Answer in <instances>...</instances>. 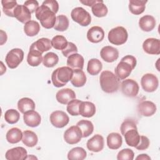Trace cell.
<instances>
[{
    "label": "cell",
    "instance_id": "cell-1",
    "mask_svg": "<svg viewBox=\"0 0 160 160\" xmlns=\"http://www.w3.org/2000/svg\"><path fill=\"white\" fill-rule=\"evenodd\" d=\"M35 14L36 18L40 21L43 28L46 29L54 28L56 20V13L49 6L42 3L36 10Z\"/></svg>",
    "mask_w": 160,
    "mask_h": 160
},
{
    "label": "cell",
    "instance_id": "cell-2",
    "mask_svg": "<svg viewBox=\"0 0 160 160\" xmlns=\"http://www.w3.org/2000/svg\"><path fill=\"white\" fill-rule=\"evenodd\" d=\"M136 63L137 61L134 56L131 55L124 56L115 68V75L119 79H125L134 69Z\"/></svg>",
    "mask_w": 160,
    "mask_h": 160
},
{
    "label": "cell",
    "instance_id": "cell-3",
    "mask_svg": "<svg viewBox=\"0 0 160 160\" xmlns=\"http://www.w3.org/2000/svg\"><path fill=\"white\" fill-rule=\"evenodd\" d=\"M99 82L102 90L106 93L116 92L119 87V79L109 71H104L101 73Z\"/></svg>",
    "mask_w": 160,
    "mask_h": 160
},
{
    "label": "cell",
    "instance_id": "cell-4",
    "mask_svg": "<svg viewBox=\"0 0 160 160\" xmlns=\"http://www.w3.org/2000/svg\"><path fill=\"white\" fill-rule=\"evenodd\" d=\"M73 69L68 66H62L55 69L51 75L52 82L55 87H62L71 80Z\"/></svg>",
    "mask_w": 160,
    "mask_h": 160
},
{
    "label": "cell",
    "instance_id": "cell-5",
    "mask_svg": "<svg viewBox=\"0 0 160 160\" xmlns=\"http://www.w3.org/2000/svg\"><path fill=\"white\" fill-rule=\"evenodd\" d=\"M128 34L127 30L122 26H118L112 28L108 33L109 41L114 45L119 46L124 44L128 39Z\"/></svg>",
    "mask_w": 160,
    "mask_h": 160
},
{
    "label": "cell",
    "instance_id": "cell-6",
    "mask_svg": "<svg viewBox=\"0 0 160 160\" xmlns=\"http://www.w3.org/2000/svg\"><path fill=\"white\" fill-rule=\"evenodd\" d=\"M71 16L74 22L82 26H87L91 22L90 14L81 7L74 8L71 12Z\"/></svg>",
    "mask_w": 160,
    "mask_h": 160
},
{
    "label": "cell",
    "instance_id": "cell-7",
    "mask_svg": "<svg viewBox=\"0 0 160 160\" xmlns=\"http://www.w3.org/2000/svg\"><path fill=\"white\" fill-rule=\"evenodd\" d=\"M24 59V52L21 49L14 48L10 50L6 56L5 61L11 69L16 68Z\"/></svg>",
    "mask_w": 160,
    "mask_h": 160
},
{
    "label": "cell",
    "instance_id": "cell-8",
    "mask_svg": "<svg viewBox=\"0 0 160 160\" xmlns=\"http://www.w3.org/2000/svg\"><path fill=\"white\" fill-rule=\"evenodd\" d=\"M141 84L144 91L152 92L157 89L159 85V81L154 74L147 73L142 76Z\"/></svg>",
    "mask_w": 160,
    "mask_h": 160
},
{
    "label": "cell",
    "instance_id": "cell-9",
    "mask_svg": "<svg viewBox=\"0 0 160 160\" xmlns=\"http://www.w3.org/2000/svg\"><path fill=\"white\" fill-rule=\"evenodd\" d=\"M139 90L138 82L132 79H128L121 82V91L124 95L129 98L136 97Z\"/></svg>",
    "mask_w": 160,
    "mask_h": 160
},
{
    "label": "cell",
    "instance_id": "cell-10",
    "mask_svg": "<svg viewBox=\"0 0 160 160\" xmlns=\"http://www.w3.org/2000/svg\"><path fill=\"white\" fill-rule=\"evenodd\" d=\"M82 138V132L78 126H71L64 133V139L69 144L78 143Z\"/></svg>",
    "mask_w": 160,
    "mask_h": 160
},
{
    "label": "cell",
    "instance_id": "cell-11",
    "mask_svg": "<svg viewBox=\"0 0 160 160\" xmlns=\"http://www.w3.org/2000/svg\"><path fill=\"white\" fill-rule=\"evenodd\" d=\"M50 122L52 125L57 128H62L66 126L69 121V116L62 111H55L50 115Z\"/></svg>",
    "mask_w": 160,
    "mask_h": 160
},
{
    "label": "cell",
    "instance_id": "cell-12",
    "mask_svg": "<svg viewBox=\"0 0 160 160\" xmlns=\"http://www.w3.org/2000/svg\"><path fill=\"white\" fill-rule=\"evenodd\" d=\"M142 48L147 54L158 55L160 54V41L156 38H148L143 42Z\"/></svg>",
    "mask_w": 160,
    "mask_h": 160
},
{
    "label": "cell",
    "instance_id": "cell-13",
    "mask_svg": "<svg viewBox=\"0 0 160 160\" xmlns=\"http://www.w3.org/2000/svg\"><path fill=\"white\" fill-rule=\"evenodd\" d=\"M104 141L103 137L100 134H95L89 139L86 143L88 149L92 152H98L102 151L104 148Z\"/></svg>",
    "mask_w": 160,
    "mask_h": 160
},
{
    "label": "cell",
    "instance_id": "cell-14",
    "mask_svg": "<svg viewBox=\"0 0 160 160\" xmlns=\"http://www.w3.org/2000/svg\"><path fill=\"white\" fill-rule=\"evenodd\" d=\"M100 55L101 58L104 61L108 62H112L118 58L119 51L116 48L112 46H106L101 49Z\"/></svg>",
    "mask_w": 160,
    "mask_h": 160
},
{
    "label": "cell",
    "instance_id": "cell-15",
    "mask_svg": "<svg viewBox=\"0 0 160 160\" xmlns=\"http://www.w3.org/2000/svg\"><path fill=\"white\" fill-rule=\"evenodd\" d=\"M156 106L150 101H143L138 106V111L142 116L149 117L152 116L156 111Z\"/></svg>",
    "mask_w": 160,
    "mask_h": 160
},
{
    "label": "cell",
    "instance_id": "cell-16",
    "mask_svg": "<svg viewBox=\"0 0 160 160\" xmlns=\"http://www.w3.org/2000/svg\"><path fill=\"white\" fill-rule=\"evenodd\" d=\"M27 151L22 147H16L8 150L5 157L8 160H24L27 158Z\"/></svg>",
    "mask_w": 160,
    "mask_h": 160
},
{
    "label": "cell",
    "instance_id": "cell-17",
    "mask_svg": "<svg viewBox=\"0 0 160 160\" xmlns=\"http://www.w3.org/2000/svg\"><path fill=\"white\" fill-rule=\"evenodd\" d=\"M23 119L26 125L32 128L38 126L41 122V116L38 112L34 110L25 112L23 115Z\"/></svg>",
    "mask_w": 160,
    "mask_h": 160
},
{
    "label": "cell",
    "instance_id": "cell-18",
    "mask_svg": "<svg viewBox=\"0 0 160 160\" xmlns=\"http://www.w3.org/2000/svg\"><path fill=\"white\" fill-rule=\"evenodd\" d=\"M56 98L58 102L62 104H68L69 101L76 98V94L71 89L64 88L57 92Z\"/></svg>",
    "mask_w": 160,
    "mask_h": 160
},
{
    "label": "cell",
    "instance_id": "cell-19",
    "mask_svg": "<svg viewBox=\"0 0 160 160\" xmlns=\"http://www.w3.org/2000/svg\"><path fill=\"white\" fill-rule=\"evenodd\" d=\"M104 32L102 28L99 26H92L87 32L88 39L93 43H98L104 39Z\"/></svg>",
    "mask_w": 160,
    "mask_h": 160
},
{
    "label": "cell",
    "instance_id": "cell-20",
    "mask_svg": "<svg viewBox=\"0 0 160 160\" xmlns=\"http://www.w3.org/2000/svg\"><path fill=\"white\" fill-rule=\"evenodd\" d=\"M14 18L22 23H26L31 21V13L24 5H18L14 10Z\"/></svg>",
    "mask_w": 160,
    "mask_h": 160
},
{
    "label": "cell",
    "instance_id": "cell-21",
    "mask_svg": "<svg viewBox=\"0 0 160 160\" xmlns=\"http://www.w3.org/2000/svg\"><path fill=\"white\" fill-rule=\"evenodd\" d=\"M84 58L79 54L74 53L70 55L67 59V65L73 70L82 69L84 67Z\"/></svg>",
    "mask_w": 160,
    "mask_h": 160
},
{
    "label": "cell",
    "instance_id": "cell-22",
    "mask_svg": "<svg viewBox=\"0 0 160 160\" xmlns=\"http://www.w3.org/2000/svg\"><path fill=\"white\" fill-rule=\"evenodd\" d=\"M79 112L82 117H92L96 113V106L91 102L81 101L79 106Z\"/></svg>",
    "mask_w": 160,
    "mask_h": 160
},
{
    "label": "cell",
    "instance_id": "cell-23",
    "mask_svg": "<svg viewBox=\"0 0 160 160\" xmlns=\"http://www.w3.org/2000/svg\"><path fill=\"white\" fill-rule=\"evenodd\" d=\"M139 26L143 31L149 32L156 26L155 18L151 15H145L140 18Z\"/></svg>",
    "mask_w": 160,
    "mask_h": 160
},
{
    "label": "cell",
    "instance_id": "cell-24",
    "mask_svg": "<svg viewBox=\"0 0 160 160\" xmlns=\"http://www.w3.org/2000/svg\"><path fill=\"white\" fill-rule=\"evenodd\" d=\"M51 48V41L46 38H42L39 39L36 42H33L30 46V48L37 50L42 54L45 51L50 50Z\"/></svg>",
    "mask_w": 160,
    "mask_h": 160
},
{
    "label": "cell",
    "instance_id": "cell-25",
    "mask_svg": "<svg viewBox=\"0 0 160 160\" xmlns=\"http://www.w3.org/2000/svg\"><path fill=\"white\" fill-rule=\"evenodd\" d=\"M147 2L148 1L144 0H130L129 2V9L132 14L139 15L144 11Z\"/></svg>",
    "mask_w": 160,
    "mask_h": 160
},
{
    "label": "cell",
    "instance_id": "cell-26",
    "mask_svg": "<svg viewBox=\"0 0 160 160\" xmlns=\"http://www.w3.org/2000/svg\"><path fill=\"white\" fill-rule=\"evenodd\" d=\"M123 136H124L126 144L129 146L135 148L139 143L140 135L138 131V129H129L127 131Z\"/></svg>",
    "mask_w": 160,
    "mask_h": 160
},
{
    "label": "cell",
    "instance_id": "cell-27",
    "mask_svg": "<svg viewBox=\"0 0 160 160\" xmlns=\"http://www.w3.org/2000/svg\"><path fill=\"white\" fill-rule=\"evenodd\" d=\"M42 53L32 48H29L27 56V62L31 66H38L42 62L43 58Z\"/></svg>",
    "mask_w": 160,
    "mask_h": 160
},
{
    "label": "cell",
    "instance_id": "cell-28",
    "mask_svg": "<svg viewBox=\"0 0 160 160\" xmlns=\"http://www.w3.org/2000/svg\"><path fill=\"white\" fill-rule=\"evenodd\" d=\"M122 143V136L118 132H111L107 137V145L111 149H119Z\"/></svg>",
    "mask_w": 160,
    "mask_h": 160
},
{
    "label": "cell",
    "instance_id": "cell-29",
    "mask_svg": "<svg viewBox=\"0 0 160 160\" xmlns=\"http://www.w3.org/2000/svg\"><path fill=\"white\" fill-rule=\"evenodd\" d=\"M71 84L77 88L83 86L86 82V76L82 69L73 70V75L71 80Z\"/></svg>",
    "mask_w": 160,
    "mask_h": 160
},
{
    "label": "cell",
    "instance_id": "cell-30",
    "mask_svg": "<svg viewBox=\"0 0 160 160\" xmlns=\"http://www.w3.org/2000/svg\"><path fill=\"white\" fill-rule=\"evenodd\" d=\"M22 141L28 147L35 146L38 141V138L35 132L29 130H26L22 132Z\"/></svg>",
    "mask_w": 160,
    "mask_h": 160
},
{
    "label": "cell",
    "instance_id": "cell-31",
    "mask_svg": "<svg viewBox=\"0 0 160 160\" xmlns=\"http://www.w3.org/2000/svg\"><path fill=\"white\" fill-rule=\"evenodd\" d=\"M18 108L22 114L34 110L35 109V103L32 99L29 98H22L18 102Z\"/></svg>",
    "mask_w": 160,
    "mask_h": 160
},
{
    "label": "cell",
    "instance_id": "cell-32",
    "mask_svg": "<svg viewBox=\"0 0 160 160\" xmlns=\"http://www.w3.org/2000/svg\"><path fill=\"white\" fill-rule=\"evenodd\" d=\"M6 138L8 142L11 144H16L22 139V132L20 129L18 128H12L7 132Z\"/></svg>",
    "mask_w": 160,
    "mask_h": 160
},
{
    "label": "cell",
    "instance_id": "cell-33",
    "mask_svg": "<svg viewBox=\"0 0 160 160\" xmlns=\"http://www.w3.org/2000/svg\"><path fill=\"white\" fill-rule=\"evenodd\" d=\"M39 31L40 25L37 21L31 20L24 24V31L28 36H34L39 33Z\"/></svg>",
    "mask_w": 160,
    "mask_h": 160
},
{
    "label": "cell",
    "instance_id": "cell-34",
    "mask_svg": "<svg viewBox=\"0 0 160 160\" xmlns=\"http://www.w3.org/2000/svg\"><path fill=\"white\" fill-rule=\"evenodd\" d=\"M102 64L101 62L98 59H91L88 62L87 71L90 75L95 76L98 74L102 70Z\"/></svg>",
    "mask_w": 160,
    "mask_h": 160
},
{
    "label": "cell",
    "instance_id": "cell-35",
    "mask_svg": "<svg viewBox=\"0 0 160 160\" xmlns=\"http://www.w3.org/2000/svg\"><path fill=\"white\" fill-rule=\"evenodd\" d=\"M76 126L80 128L82 132V138L88 137L92 133L94 130V126L92 123L88 120H81L77 122Z\"/></svg>",
    "mask_w": 160,
    "mask_h": 160
},
{
    "label": "cell",
    "instance_id": "cell-36",
    "mask_svg": "<svg viewBox=\"0 0 160 160\" xmlns=\"http://www.w3.org/2000/svg\"><path fill=\"white\" fill-rule=\"evenodd\" d=\"M87 153L81 147H76L71 149L68 154V159L69 160H83L86 158Z\"/></svg>",
    "mask_w": 160,
    "mask_h": 160
},
{
    "label": "cell",
    "instance_id": "cell-37",
    "mask_svg": "<svg viewBox=\"0 0 160 160\" xmlns=\"http://www.w3.org/2000/svg\"><path fill=\"white\" fill-rule=\"evenodd\" d=\"M91 10L93 14L98 18L106 16L108 11V8L103 3V1L101 0H98L97 2L92 6Z\"/></svg>",
    "mask_w": 160,
    "mask_h": 160
},
{
    "label": "cell",
    "instance_id": "cell-38",
    "mask_svg": "<svg viewBox=\"0 0 160 160\" xmlns=\"http://www.w3.org/2000/svg\"><path fill=\"white\" fill-rule=\"evenodd\" d=\"M3 12L9 17H14V10L18 5L14 0H2L1 1Z\"/></svg>",
    "mask_w": 160,
    "mask_h": 160
},
{
    "label": "cell",
    "instance_id": "cell-39",
    "mask_svg": "<svg viewBox=\"0 0 160 160\" xmlns=\"http://www.w3.org/2000/svg\"><path fill=\"white\" fill-rule=\"evenodd\" d=\"M69 25L68 18L63 14L59 15L56 17V23L54 26L55 30L58 31H64L68 29Z\"/></svg>",
    "mask_w": 160,
    "mask_h": 160
},
{
    "label": "cell",
    "instance_id": "cell-40",
    "mask_svg": "<svg viewBox=\"0 0 160 160\" xmlns=\"http://www.w3.org/2000/svg\"><path fill=\"white\" fill-rule=\"evenodd\" d=\"M59 61L58 56L52 52H49L46 54L42 59L43 65L47 68H52L58 64Z\"/></svg>",
    "mask_w": 160,
    "mask_h": 160
},
{
    "label": "cell",
    "instance_id": "cell-41",
    "mask_svg": "<svg viewBox=\"0 0 160 160\" xmlns=\"http://www.w3.org/2000/svg\"><path fill=\"white\" fill-rule=\"evenodd\" d=\"M68 41L65 37L61 35H56L51 40L52 46L57 49L62 51L68 45Z\"/></svg>",
    "mask_w": 160,
    "mask_h": 160
},
{
    "label": "cell",
    "instance_id": "cell-42",
    "mask_svg": "<svg viewBox=\"0 0 160 160\" xmlns=\"http://www.w3.org/2000/svg\"><path fill=\"white\" fill-rule=\"evenodd\" d=\"M20 118V114L19 112L14 109H10L7 110L4 114L5 121L11 124L16 123Z\"/></svg>",
    "mask_w": 160,
    "mask_h": 160
},
{
    "label": "cell",
    "instance_id": "cell-43",
    "mask_svg": "<svg viewBox=\"0 0 160 160\" xmlns=\"http://www.w3.org/2000/svg\"><path fill=\"white\" fill-rule=\"evenodd\" d=\"M81 101L76 99H74L68 103L66 110L68 112L71 116H78L79 112V106Z\"/></svg>",
    "mask_w": 160,
    "mask_h": 160
},
{
    "label": "cell",
    "instance_id": "cell-44",
    "mask_svg": "<svg viewBox=\"0 0 160 160\" xmlns=\"http://www.w3.org/2000/svg\"><path fill=\"white\" fill-rule=\"evenodd\" d=\"M131 129H138L136 123L135 122V121L134 120H132L131 119H125L121 124V128H120V130H121V134L122 135H124L127 131Z\"/></svg>",
    "mask_w": 160,
    "mask_h": 160
},
{
    "label": "cell",
    "instance_id": "cell-45",
    "mask_svg": "<svg viewBox=\"0 0 160 160\" xmlns=\"http://www.w3.org/2000/svg\"><path fill=\"white\" fill-rule=\"evenodd\" d=\"M134 154L132 149L129 148H125L121 150L118 155L117 159L118 160H132L134 159Z\"/></svg>",
    "mask_w": 160,
    "mask_h": 160
},
{
    "label": "cell",
    "instance_id": "cell-46",
    "mask_svg": "<svg viewBox=\"0 0 160 160\" xmlns=\"http://www.w3.org/2000/svg\"><path fill=\"white\" fill-rule=\"evenodd\" d=\"M78 51V48L74 43L71 42H68L66 48L62 51V53L64 57L68 58L70 55L77 53Z\"/></svg>",
    "mask_w": 160,
    "mask_h": 160
},
{
    "label": "cell",
    "instance_id": "cell-47",
    "mask_svg": "<svg viewBox=\"0 0 160 160\" xmlns=\"http://www.w3.org/2000/svg\"><path fill=\"white\" fill-rule=\"evenodd\" d=\"M149 140L145 136H140L139 143L135 147L138 150H145L148 148L149 146Z\"/></svg>",
    "mask_w": 160,
    "mask_h": 160
},
{
    "label": "cell",
    "instance_id": "cell-48",
    "mask_svg": "<svg viewBox=\"0 0 160 160\" xmlns=\"http://www.w3.org/2000/svg\"><path fill=\"white\" fill-rule=\"evenodd\" d=\"M24 6H26L31 13H33L36 11L39 8V3L36 0H28L24 2Z\"/></svg>",
    "mask_w": 160,
    "mask_h": 160
},
{
    "label": "cell",
    "instance_id": "cell-49",
    "mask_svg": "<svg viewBox=\"0 0 160 160\" xmlns=\"http://www.w3.org/2000/svg\"><path fill=\"white\" fill-rule=\"evenodd\" d=\"M42 3L47 5L50 8H51L56 14L58 12V9H59V4H58V2L56 1H55V0H46V1H44Z\"/></svg>",
    "mask_w": 160,
    "mask_h": 160
},
{
    "label": "cell",
    "instance_id": "cell-50",
    "mask_svg": "<svg viewBox=\"0 0 160 160\" xmlns=\"http://www.w3.org/2000/svg\"><path fill=\"white\" fill-rule=\"evenodd\" d=\"M98 0H86V1H80V2L88 6H93L95 3H96Z\"/></svg>",
    "mask_w": 160,
    "mask_h": 160
},
{
    "label": "cell",
    "instance_id": "cell-51",
    "mask_svg": "<svg viewBox=\"0 0 160 160\" xmlns=\"http://www.w3.org/2000/svg\"><path fill=\"white\" fill-rule=\"evenodd\" d=\"M6 41H7L6 33L2 30H1V45H2L4 43H5Z\"/></svg>",
    "mask_w": 160,
    "mask_h": 160
},
{
    "label": "cell",
    "instance_id": "cell-52",
    "mask_svg": "<svg viewBox=\"0 0 160 160\" xmlns=\"http://www.w3.org/2000/svg\"><path fill=\"white\" fill-rule=\"evenodd\" d=\"M136 159H148V160H150L151 159V158L146 154H139V156H138L136 158Z\"/></svg>",
    "mask_w": 160,
    "mask_h": 160
}]
</instances>
